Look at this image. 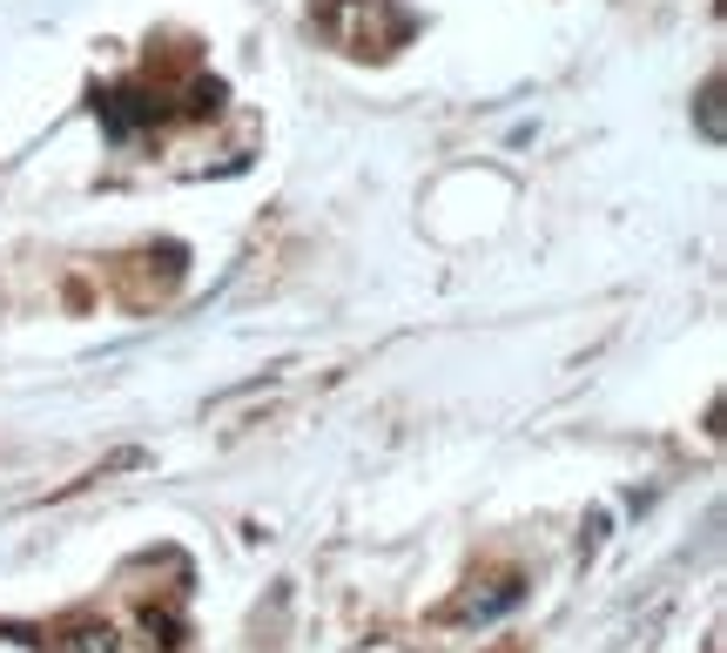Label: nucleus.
Segmentation results:
<instances>
[{
	"label": "nucleus",
	"mask_w": 727,
	"mask_h": 653,
	"mask_svg": "<svg viewBox=\"0 0 727 653\" xmlns=\"http://www.w3.org/2000/svg\"><path fill=\"white\" fill-rule=\"evenodd\" d=\"M61 653H115V626L108 620H74L61 633Z\"/></svg>",
	"instance_id": "2"
},
{
	"label": "nucleus",
	"mask_w": 727,
	"mask_h": 653,
	"mask_svg": "<svg viewBox=\"0 0 727 653\" xmlns=\"http://www.w3.org/2000/svg\"><path fill=\"white\" fill-rule=\"evenodd\" d=\"M155 115H162V102L142 95V89H115V95L102 102V128H108V135H135V128L155 122Z\"/></svg>",
	"instance_id": "1"
},
{
	"label": "nucleus",
	"mask_w": 727,
	"mask_h": 653,
	"mask_svg": "<svg viewBox=\"0 0 727 653\" xmlns=\"http://www.w3.org/2000/svg\"><path fill=\"white\" fill-rule=\"evenodd\" d=\"M189 115H216L222 108V81H189V102H183Z\"/></svg>",
	"instance_id": "4"
},
{
	"label": "nucleus",
	"mask_w": 727,
	"mask_h": 653,
	"mask_svg": "<svg viewBox=\"0 0 727 653\" xmlns=\"http://www.w3.org/2000/svg\"><path fill=\"white\" fill-rule=\"evenodd\" d=\"M700 128L720 135V81H707V95H700Z\"/></svg>",
	"instance_id": "5"
},
{
	"label": "nucleus",
	"mask_w": 727,
	"mask_h": 653,
	"mask_svg": "<svg viewBox=\"0 0 727 653\" xmlns=\"http://www.w3.org/2000/svg\"><path fill=\"white\" fill-rule=\"evenodd\" d=\"M519 600H526V587H519V580H506L499 593H485V600H471V607H465V620H499V613H506V607H519Z\"/></svg>",
	"instance_id": "3"
}]
</instances>
